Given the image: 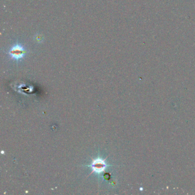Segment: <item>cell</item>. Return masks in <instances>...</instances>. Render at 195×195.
Masks as SVG:
<instances>
[{
  "instance_id": "7a4b0ae2",
  "label": "cell",
  "mask_w": 195,
  "mask_h": 195,
  "mask_svg": "<svg viewBox=\"0 0 195 195\" xmlns=\"http://www.w3.org/2000/svg\"><path fill=\"white\" fill-rule=\"evenodd\" d=\"M25 51L20 45H17L11 48L9 51L10 56L15 60H20L25 55Z\"/></svg>"
},
{
  "instance_id": "6da1fadb",
  "label": "cell",
  "mask_w": 195,
  "mask_h": 195,
  "mask_svg": "<svg viewBox=\"0 0 195 195\" xmlns=\"http://www.w3.org/2000/svg\"><path fill=\"white\" fill-rule=\"evenodd\" d=\"M107 166V164L104 160L101 159H96L93 161L91 167L93 171L96 174H101L105 169Z\"/></svg>"
}]
</instances>
